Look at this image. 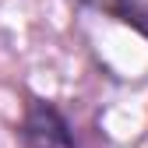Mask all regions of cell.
Returning <instances> with one entry per match:
<instances>
[{
  "label": "cell",
  "instance_id": "obj_1",
  "mask_svg": "<svg viewBox=\"0 0 148 148\" xmlns=\"http://www.w3.org/2000/svg\"><path fill=\"white\" fill-rule=\"evenodd\" d=\"M21 148H78L60 109L49 102H32L21 120Z\"/></svg>",
  "mask_w": 148,
  "mask_h": 148
},
{
  "label": "cell",
  "instance_id": "obj_2",
  "mask_svg": "<svg viewBox=\"0 0 148 148\" xmlns=\"http://www.w3.org/2000/svg\"><path fill=\"white\" fill-rule=\"evenodd\" d=\"M116 14L123 18V21H131L138 32H145V35H148V4H138V0H131V4H123Z\"/></svg>",
  "mask_w": 148,
  "mask_h": 148
},
{
  "label": "cell",
  "instance_id": "obj_3",
  "mask_svg": "<svg viewBox=\"0 0 148 148\" xmlns=\"http://www.w3.org/2000/svg\"><path fill=\"white\" fill-rule=\"evenodd\" d=\"M85 4H95V7H109V11H120L123 4H131V0H85Z\"/></svg>",
  "mask_w": 148,
  "mask_h": 148
}]
</instances>
